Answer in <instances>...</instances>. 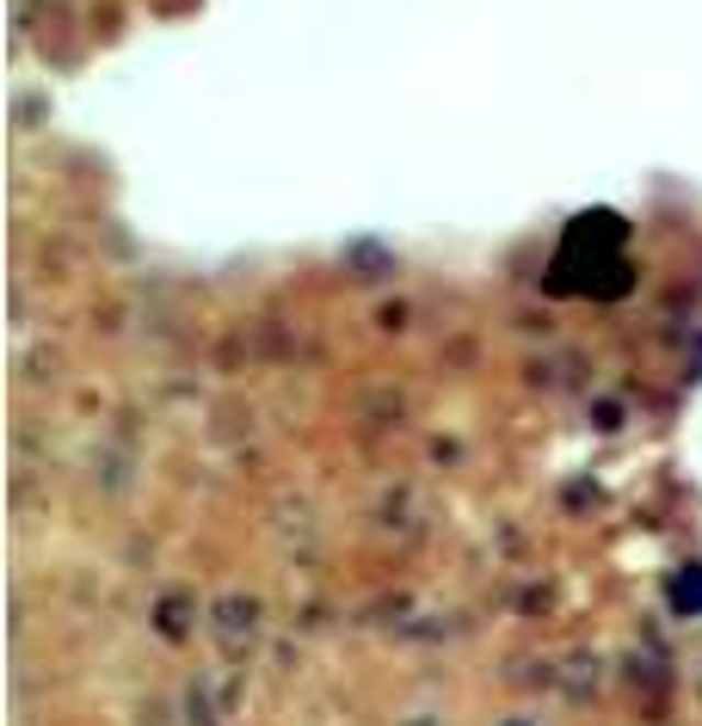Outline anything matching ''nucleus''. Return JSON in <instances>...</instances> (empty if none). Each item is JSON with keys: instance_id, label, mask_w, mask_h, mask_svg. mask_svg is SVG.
Segmentation results:
<instances>
[{"instance_id": "nucleus-1", "label": "nucleus", "mask_w": 702, "mask_h": 726, "mask_svg": "<svg viewBox=\"0 0 702 726\" xmlns=\"http://www.w3.org/2000/svg\"><path fill=\"white\" fill-rule=\"evenodd\" d=\"M623 216L592 210L567 228L561 253L548 265V290L555 295H623L628 290V259H623Z\"/></svg>"}]
</instances>
